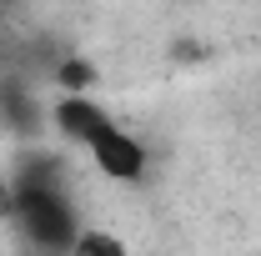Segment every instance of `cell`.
I'll list each match as a JSON object with an SVG mask.
<instances>
[{
  "mask_svg": "<svg viewBox=\"0 0 261 256\" xmlns=\"http://www.w3.org/2000/svg\"><path fill=\"white\" fill-rule=\"evenodd\" d=\"M81 151H86L91 166H96L106 181H116V186H136V181H146V166H151L146 141H141L136 131H126L116 116H111V121H106V126H100Z\"/></svg>",
  "mask_w": 261,
  "mask_h": 256,
  "instance_id": "6da1fadb",
  "label": "cell"
},
{
  "mask_svg": "<svg viewBox=\"0 0 261 256\" xmlns=\"http://www.w3.org/2000/svg\"><path fill=\"white\" fill-rule=\"evenodd\" d=\"M106 121H111V111H106L91 91H65V96L50 106V126H56V136H61L65 146H86Z\"/></svg>",
  "mask_w": 261,
  "mask_h": 256,
  "instance_id": "7a4b0ae2",
  "label": "cell"
},
{
  "mask_svg": "<svg viewBox=\"0 0 261 256\" xmlns=\"http://www.w3.org/2000/svg\"><path fill=\"white\" fill-rule=\"evenodd\" d=\"M0 131H10L15 141H35L40 131H50V106H40L20 81H0Z\"/></svg>",
  "mask_w": 261,
  "mask_h": 256,
  "instance_id": "3957f363",
  "label": "cell"
},
{
  "mask_svg": "<svg viewBox=\"0 0 261 256\" xmlns=\"http://www.w3.org/2000/svg\"><path fill=\"white\" fill-rule=\"evenodd\" d=\"M65 256H130V246L116 231H106V226H81Z\"/></svg>",
  "mask_w": 261,
  "mask_h": 256,
  "instance_id": "277c9868",
  "label": "cell"
},
{
  "mask_svg": "<svg viewBox=\"0 0 261 256\" xmlns=\"http://www.w3.org/2000/svg\"><path fill=\"white\" fill-rule=\"evenodd\" d=\"M0 136H5V131H0Z\"/></svg>",
  "mask_w": 261,
  "mask_h": 256,
  "instance_id": "5b68a950",
  "label": "cell"
}]
</instances>
